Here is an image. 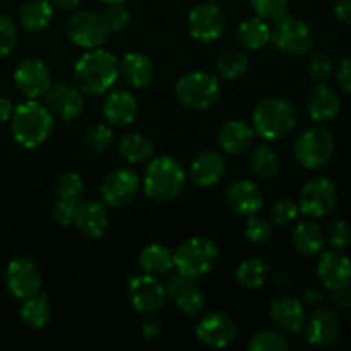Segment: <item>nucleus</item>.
Instances as JSON below:
<instances>
[{
  "label": "nucleus",
  "mask_w": 351,
  "mask_h": 351,
  "mask_svg": "<svg viewBox=\"0 0 351 351\" xmlns=\"http://www.w3.org/2000/svg\"><path fill=\"white\" fill-rule=\"evenodd\" d=\"M119 75V60L101 47L84 51L74 65L75 86L89 96L105 95L113 88Z\"/></svg>",
  "instance_id": "1"
},
{
  "label": "nucleus",
  "mask_w": 351,
  "mask_h": 351,
  "mask_svg": "<svg viewBox=\"0 0 351 351\" xmlns=\"http://www.w3.org/2000/svg\"><path fill=\"white\" fill-rule=\"evenodd\" d=\"M216 139L225 153L232 154V156H240L254 146L256 130L243 120H228L219 127Z\"/></svg>",
  "instance_id": "24"
},
{
  "label": "nucleus",
  "mask_w": 351,
  "mask_h": 351,
  "mask_svg": "<svg viewBox=\"0 0 351 351\" xmlns=\"http://www.w3.org/2000/svg\"><path fill=\"white\" fill-rule=\"evenodd\" d=\"M14 84L27 99H38L51 86V72L40 58H24L14 71Z\"/></svg>",
  "instance_id": "15"
},
{
  "label": "nucleus",
  "mask_w": 351,
  "mask_h": 351,
  "mask_svg": "<svg viewBox=\"0 0 351 351\" xmlns=\"http://www.w3.org/2000/svg\"><path fill=\"white\" fill-rule=\"evenodd\" d=\"M103 3H106V5H112V3H125L127 0H101Z\"/></svg>",
  "instance_id": "57"
},
{
  "label": "nucleus",
  "mask_w": 351,
  "mask_h": 351,
  "mask_svg": "<svg viewBox=\"0 0 351 351\" xmlns=\"http://www.w3.org/2000/svg\"><path fill=\"white\" fill-rule=\"evenodd\" d=\"M106 24L110 27V33H120L125 29L130 23V12L123 3H112L103 14Z\"/></svg>",
  "instance_id": "47"
},
{
  "label": "nucleus",
  "mask_w": 351,
  "mask_h": 351,
  "mask_svg": "<svg viewBox=\"0 0 351 351\" xmlns=\"http://www.w3.org/2000/svg\"><path fill=\"white\" fill-rule=\"evenodd\" d=\"M295 160L307 170L326 167L335 153V137L329 129L314 125L305 129L295 141Z\"/></svg>",
  "instance_id": "7"
},
{
  "label": "nucleus",
  "mask_w": 351,
  "mask_h": 351,
  "mask_svg": "<svg viewBox=\"0 0 351 351\" xmlns=\"http://www.w3.org/2000/svg\"><path fill=\"white\" fill-rule=\"evenodd\" d=\"M338 189L328 177H314L304 185L298 199V208L307 218H324L335 211Z\"/></svg>",
  "instance_id": "10"
},
{
  "label": "nucleus",
  "mask_w": 351,
  "mask_h": 351,
  "mask_svg": "<svg viewBox=\"0 0 351 351\" xmlns=\"http://www.w3.org/2000/svg\"><path fill=\"white\" fill-rule=\"evenodd\" d=\"M307 341L317 348H329L341 336V322L336 312L321 308L311 315L305 326Z\"/></svg>",
  "instance_id": "21"
},
{
  "label": "nucleus",
  "mask_w": 351,
  "mask_h": 351,
  "mask_svg": "<svg viewBox=\"0 0 351 351\" xmlns=\"http://www.w3.org/2000/svg\"><path fill=\"white\" fill-rule=\"evenodd\" d=\"M120 75L129 86L136 89H143L153 82L156 69H154L153 60L147 55L130 51L123 55L122 62L119 64Z\"/></svg>",
  "instance_id": "28"
},
{
  "label": "nucleus",
  "mask_w": 351,
  "mask_h": 351,
  "mask_svg": "<svg viewBox=\"0 0 351 351\" xmlns=\"http://www.w3.org/2000/svg\"><path fill=\"white\" fill-rule=\"evenodd\" d=\"M298 213L300 208L293 199H276L269 208V219L274 225H288L298 218Z\"/></svg>",
  "instance_id": "43"
},
{
  "label": "nucleus",
  "mask_w": 351,
  "mask_h": 351,
  "mask_svg": "<svg viewBox=\"0 0 351 351\" xmlns=\"http://www.w3.org/2000/svg\"><path fill=\"white\" fill-rule=\"evenodd\" d=\"M208 2H211V3H218V2H221V0H208Z\"/></svg>",
  "instance_id": "58"
},
{
  "label": "nucleus",
  "mask_w": 351,
  "mask_h": 351,
  "mask_svg": "<svg viewBox=\"0 0 351 351\" xmlns=\"http://www.w3.org/2000/svg\"><path fill=\"white\" fill-rule=\"evenodd\" d=\"M50 2L55 9L62 10V12H72V10L77 9L81 0H50Z\"/></svg>",
  "instance_id": "54"
},
{
  "label": "nucleus",
  "mask_w": 351,
  "mask_h": 351,
  "mask_svg": "<svg viewBox=\"0 0 351 351\" xmlns=\"http://www.w3.org/2000/svg\"><path fill=\"white\" fill-rule=\"evenodd\" d=\"M326 235V242L336 250H343L350 245L351 242V228L346 221L343 219H335L331 225L328 226Z\"/></svg>",
  "instance_id": "45"
},
{
  "label": "nucleus",
  "mask_w": 351,
  "mask_h": 351,
  "mask_svg": "<svg viewBox=\"0 0 351 351\" xmlns=\"http://www.w3.org/2000/svg\"><path fill=\"white\" fill-rule=\"evenodd\" d=\"M237 40L247 50H263L271 41V27L261 17H249L237 27Z\"/></svg>",
  "instance_id": "32"
},
{
  "label": "nucleus",
  "mask_w": 351,
  "mask_h": 351,
  "mask_svg": "<svg viewBox=\"0 0 351 351\" xmlns=\"http://www.w3.org/2000/svg\"><path fill=\"white\" fill-rule=\"evenodd\" d=\"M75 208H77V202L58 199V201L51 206V218H53V221L58 223L60 226L74 225Z\"/></svg>",
  "instance_id": "48"
},
{
  "label": "nucleus",
  "mask_w": 351,
  "mask_h": 351,
  "mask_svg": "<svg viewBox=\"0 0 351 351\" xmlns=\"http://www.w3.org/2000/svg\"><path fill=\"white\" fill-rule=\"evenodd\" d=\"M43 276L40 266L26 256L16 257L7 264L5 287L12 297L17 300H26L41 291Z\"/></svg>",
  "instance_id": "11"
},
{
  "label": "nucleus",
  "mask_w": 351,
  "mask_h": 351,
  "mask_svg": "<svg viewBox=\"0 0 351 351\" xmlns=\"http://www.w3.org/2000/svg\"><path fill=\"white\" fill-rule=\"evenodd\" d=\"M226 173V160L216 151H204L197 154L191 165V180L197 187L208 189L218 184Z\"/></svg>",
  "instance_id": "26"
},
{
  "label": "nucleus",
  "mask_w": 351,
  "mask_h": 351,
  "mask_svg": "<svg viewBox=\"0 0 351 351\" xmlns=\"http://www.w3.org/2000/svg\"><path fill=\"white\" fill-rule=\"evenodd\" d=\"M113 129L106 123H95V125L88 127L84 134V143L95 153H105L110 146L113 144Z\"/></svg>",
  "instance_id": "40"
},
{
  "label": "nucleus",
  "mask_w": 351,
  "mask_h": 351,
  "mask_svg": "<svg viewBox=\"0 0 351 351\" xmlns=\"http://www.w3.org/2000/svg\"><path fill=\"white\" fill-rule=\"evenodd\" d=\"M65 33L74 45L91 50V48L101 47L108 40L110 27L103 14L93 12V10H79L69 17L65 24Z\"/></svg>",
  "instance_id": "9"
},
{
  "label": "nucleus",
  "mask_w": 351,
  "mask_h": 351,
  "mask_svg": "<svg viewBox=\"0 0 351 351\" xmlns=\"http://www.w3.org/2000/svg\"><path fill=\"white\" fill-rule=\"evenodd\" d=\"M350 322H351V317H350Z\"/></svg>",
  "instance_id": "59"
},
{
  "label": "nucleus",
  "mask_w": 351,
  "mask_h": 351,
  "mask_svg": "<svg viewBox=\"0 0 351 351\" xmlns=\"http://www.w3.org/2000/svg\"><path fill=\"white\" fill-rule=\"evenodd\" d=\"M187 171L173 156H158L149 160L143 178V189L154 202L175 201L184 192Z\"/></svg>",
  "instance_id": "3"
},
{
  "label": "nucleus",
  "mask_w": 351,
  "mask_h": 351,
  "mask_svg": "<svg viewBox=\"0 0 351 351\" xmlns=\"http://www.w3.org/2000/svg\"><path fill=\"white\" fill-rule=\"evenodd\" d=\"M305 110L308 117L315 122H329L335 119L341 110L339 96L326 82L312 86L305 96Z\"/></svg>",
  "instance_id": "22"
},
{
  "label": "nucleus",
  "mask_w": 351,
  "mask_h": 351,
  "mask_svg": "<svg viewBox=\"0 0 351 351\" xmlns=\"http://www.w3.org/2000/svg\"><path fill=\"white\" fill-rule=\"evenodd\" d=\"M141 189V178L129 168H115L103 178L99 185V195L106 206L123 208L137 197Z\"/></svg>",
  "instance_id": "13"
},
{
  "label": "nucleus",
  "mask_w": 351,
  "mask_h": 351,
  "mask_svg": "<svg viewBox=\"0 0 351 351\" xmlns=\"http://www.w3.org/2000/svg\"><path fill=\"white\" fill-rule=\"evenodd\" d=\"M219 79L211 72L194 71L184 74L175 84V95L178 101L189 110L204 112L219 98Z\"/></svg>",
  "instance_id": "6"
},
{
  "label": "nucleus",
  "mask_w": 351,
  "mask_h": 351,
  "mask_svg": "<svg viewBox=\"0 0 351 351\" xmlns=\"http://www.w3.org/2000/svg\"><path fill=\"white\" fill-rule=\"evenodd\" d=\"M297 125V110L288 99L271 96L263 99L252 113V127L266 141H280Z\"/></svg>",
  "instance_id": "4"
},
{
  "label": "nucleus",
  "mask_w": 351,
  "mask_h": 351,
  "mask_svg": "<svg viewBox=\"0 0 351 351\" xmlns=\"http://www.w3.org/2000/svg\"><path fill=\"white\" fill-rule=\"evenodd\" d=\"M291 242L295 250L305 257L317 256L326 243V235L321 226L314 221V218L304 219L298 223L291 232Z\"/></svg>",
  "instance_id": "29"
},
{
  "label": "nucleus",
  "mask_w": 351,
  "mask_h": 351,
  "mask_svg": "<svg viewBox=\"0 0 351 351\" xmlns=\"http://www.w3.org/2000/svg\"><path fill=\"white\" fill-rule=\"evenodd\" d=\"M23 307L19 311L21 321L33 329H43L51 317V307L47 295L38 293L34 297L23 300Z\"/></svg>",
  "instance_id": "35"
},
{
  "label": "nucleus",
  "mask_w": 351,
  "mask_h": 351,
  "mask_svg": "<svg viewBox=\"0 0 351 351\" xmlns=\"http://www.w3.org/2000/svg\"><path fill=\"white\" fill-rule=\"evenodd\" d=\"M335 16L345 24H351V0H336Z\"/></svg>",
  "instance_id": "52"
},
{
  "label": "nucleus",
  "mask_w": 351,
  "mask_h": 351,
  "mask_svg": "<svg viewBox=\"0 0 351 351\" xmlns=\"http://www.w3.org/2000/svg\"><path fill=\"white\" fill-rule=\"evenodd\" d=\"M45 103L53 117L72 122L84 110V93L69 82H55L45 93Z\"/></svg>",
  "instance_id": "17"
},
{
  "label": "nucleus",
  "mask_w": 351,
  "mask_h": 351,
  "mask_svg": "<svg viewBox=\"0 0 351 351\" xmlns=\"http://www.w3.org/2000/svg\"><path fill=\"white\" fill-rule=\"evenodd\" d=\"M288 341L283 335L271 329H263V331L254 332L249 338L250 351H285L288 350Z\"/></svg>",
  "instance_id": "39"
},
{
  "label": "nucleus",
  "mask_w": 351,
  "mask_h": 351,
  "mask_svg": "<svg viewBox=\"0 0 351 351\" xmlns=\"http://www.w3.org/2000/svg\"><path fill=\"white\" fill-rule=\"evenodd\" d=\"M55 7L50 0H26L19 9V24L27 33H40L51 24Z\"/></svg>",
  "instance_id": "30"
},
{
  "label": "nucleus",
  "mask_w": 351,
  "mask_h": 351,
  "mask_svg": "<svg viewBox=\"0 0 351 351\" xmlns=\"http://www.w3.org/2000/svg\"><path fill=\"white\" fill-rule=\"evenodd\" d=\"M219 250L208 237H192L184 240L173 252V267L191 278L206 276L215 269Z\"/></svg>",
  "instance_id": "5"
},
{
  "label": "nucleus",
  "mask_w": 351,
  "mask_h": 351,
  "mask_svg": "<svg viewBox=\"0 0 351 351\" xmlns=\"http://www.w3.org/2000/svg\"><path fill=\"white\" fill-rule=\"evenodd\" d=\"M317 276L328 290H341L351 285V261L341 250H329L317 263Z\"/></svg>",
  "instance_id": "20"
},
{
  "label": "nucleus",
  "mask_w": 351,
  "mask_h": 351,
  "mask_svg": "<svg viewBox=\"0 0 351 351\" xmlns=\"http://www.w3.org/2000/svg\"><path fill=\"white\" fill-rule=\"evenodd\" d=\"M269 317L274 326L283 331L297 332L305 324V308L298 298L278 297L269 305Z\"/></svg>",
  "instance_id": "27"
},
{
  "label": "nucleus",
  "mask_w": 351,
  "mask_h": 351,
  "mask_svg": "<svg viewBox=\"0 0 351 351\" xmlns=\"http://www.w3.org/2000/svg\"><path fill=\"white\" fill-rule=\"evenodd\" d=\"M14 112V105L9 98L5 96H0V123L9 122L10 117H12Z\"/></svg>",
  "instance_id": "53"
},
{
  "label": "nucleus",
  "mask_w": 351,
  "mask_h": 351,
  "mask_svg": "<svg viewBox=\"0 0 351 351\" xmlns=\"http://www.w3.org/2000/svg\"><path fill=\"white\" fill-rule=\"evenodd\" d=\"M336 81H338L339 88H341L343 91L351 95V57L345 58V60L339 64L338 72H336Z\"/></svg>",
  "instance_id": "50"
},
{
  "label": "nucleus",
  "mask_w": 351,
  "mask_h": 351,
  "mask_svg": "<svg viewBox=\"0 0 351 351\" xmlns=\"http://www.w3.org/2000/svg\"><path fill=\"white\" fill-rule=\"evenodd\" d=\"M249 167L259 178H273L280 171V158L276 151L267 144H257L256 147H250Z\"/></svg>",
  "instance_id": "37"
},
{
  "label": "nucleus",
  "mask_w": 351,
  "mask_h": 351,
  "mask_svg": "<svg viewBox=\"0 0 351 351\" xmlns=\"http://www.w3.org/2000/svg\"><path fill=\"white\" fill-rule=\"evenodd\" d=\"M243 233H245L247 240H250L256 245H266L271 237H273V228H271V223L266 218L252 215L247 219Z\"/></svg>",
  "instance_id": "42"
},
{
  "label": "nucleus",
  "mask_w": 351,
  "mask_h": 351,
  "mask_svg": "<svg viewBox=\"0 0 351 351\" xmlns=\"http://www.w3.org/2000/svg\"><path fill=\"white\" fill-rule=\"evenodd\" d=\"M137 113H139L137 98L132 93L123 89L112 91L103 103V117L113 127H129L130 123L136 122Z\"/></svg>",
  "instance_id": "23"
},
{
  "label": "nucleus",
  "mask_w": 351,
  "mask_h": 351,
  "mask_svg": "<svg viewBox=\"0 0 351 351\" xmlns=\"http://www.w3.org/2000/svg\"><path fill=\"white\" fill-rule=\"evenodd\" d=\"M189 33L201 43H213L225 34L226 21L216 3H199L189 12Z\"/></svg>",
  "instance_id": "14"
},
{
  "label": "nucleus",
  "mask_w": 351,
  "mask_h": 351,
  "mask_svg": "<svg viewBox=\"0 0 351 351\" xmlns=\"http://www.w3.org/2000/svg\"><path fill=\"white\" fill-rule=\"evenodd\" d=\"M307 72L314 81L326 82L335 74V62H332V58L328 53L317 51V53H314L308 58Z\"/></svg>",
  "instance_id": "44"
},
{
  "label": "nucleus",
  "mask_w": 351,
  "mask_h": 351,
  "mask_svg": "<svg viewBox=\"0 0 351 351\" xmlns=\"http://www.w3.org/2000/svg\"><path fill=\"white\" fill-rule=\"evenodd\" d=\"M17 45V26L9 16L0 14V58L12 53Z\"/></svg>",
  "instance_id": "46"
},
{
  "label": "nucleus",
  "mask_w": 351,
  "mask_h": 351,
  "mask_svg": "<svg viewBox=\"0 0 351 351\" xmlns=\"http://www.w3.org/2000/svg\"><path fill=\"white\" fill-rule=\"evenodd\" d=\"M53 123V113L36 99H27L17 105L10 117L14 139L24 149H36L43 146L51 136Z\"/></svg>",
  "instance_id": "2"
},
{
  "label": "nucleus",
  "mask_w": 351,
  "mask_h": 351,
  "mask_svg": "<svg viewBox=\"0 0 351 351\" xmlns=\"http://www.w3.org/2000/svg\"><path fill=\"white\" fill-rule=\"evenodd\" d=\"M141 331H143V336L147 341H156L161 332H163V326H161L160 319L154 317V314H149L141 324Z\"/></svg>",
  "instance_id": "49"
},
{
  "label": "nucleus",
  "mask_w": 351,
  "mask_h": 351,
  "mask_svg": "<svg viewBox=\"0 0 351 351\" xmlns=\"http://www.w3.org/2000/svg\"><path fill=\"white\" fill-rule=\"evenodd\" d=\"M332 293V302L335 305H338L339 308H345V311H351V287L341 288V290H335Z\"/></svg>",
  "instance_id": "51"
},
{
  "label": "nucleus",
  "mask_w": 351,
  "mask_h": 351,
  "mask_svg": "<svg viewBox=\"0 0 351 351\" xmlns=\"http://www.w3.org/2000/svg\"><path fill=\"white\" fill-rule=\"evenodd\" d=\"M117 151L127 163H144L154 158V146L146 136L136 132L123 134L117 144Z\"/></svg>",
  "instance_id": "33"
},
{
  "label": "nucleus",
  "mask_w": 351,
  "mask_h": 351,
  "mask_svg": "<svg viewBox=\"0 0 351 351\" xmlns=\"http://www.w3.org/2000/svg\"><path fill=\"white\" fill-rule=\"evenodd\" d=\"M250 5L257 17L267 21V23L269 21L274 23L288 12L290 0H250Z\"/></svg>",
  "instance_id": "41"
},
{
  "label": "nucleus",
  "mask_w": 351,
  "mask_h": 351,
  "mask_svg": "<svg viewBox=\"0 0 351 351\" xmlns=\"http://www.w3.org/2000/svg\"><path fill=\"white\" fill-rule=\"evenodd\" d=\"M167 297L185 315H195L204 307V293L195 283V278L177 273L167 283Z\"/></svg>",
  "instance_id": "18"
},
{
  "label": "nucleus",
  "mask_w": 351,
  "mask_h": 351,
  "mask_svg": "<svg viewBox=\"0 0 351 351\" xmlns=\"http://www.w3.org/2000/svg\"><path fill=\"white\" fill-rule=\"evenodd\" d=\"M108 215L101 202L82 201L75 208L74 226L88 239H101L108 230Z\"/></svg>",
  "instance_id": "25"
},
{
  "label": "nucleus",
  "mask_w": 351,
  "mask_h": 351,
  "mask_svg": "<svg viewBox=\"0 0 351 351\" xmlns=\"http://www.w3.org/2000/svg\"><path fill=\"white\" fill-rule=\"evenodd\" d=\"M137 263L143 273L158 276L173 269V252L161 243H149L143 247L137 256Z\"/></svg>",
  "instance_id": "31"
},
{
  "label": "nucleus",
  "mask_w": 351,
  "mask_h": 351,
  "mask_svg": "<svg viewBox=\"0 0 351 351\" xmlns=\"http://www.w3.org/2000/svg\"><path fill=\"white\" fill-rule=\"evenodd\" d=\"M249 69V55L240 48H228L219 53L216 60V72L226 81H237Z\"/></svg>",
  "instance_id": "36"
},
{
  "label": "nucleus",
  "mask_w": 351,
  "mask_h": 351,
  "mask_svg": "<svg viewBox=\"0 0 351 351\" xmlns=\"http://www.w3.org/2000/svg\"><path fill=\"white\" fill-rule=\"evenodd\" d=\"M226 206L239 216H252L261 211L264 204V195L256 182L240 178L232 182L225 191Z\"/></svg>",
  "instance_id": "19"
},
{
  "label": "nucleus",
  "mask_w": 351,
  "mask_h": 351,
  "mask_svg": "<svg viewBox=\"0 0 351 351\" xmlns=\"http://www.w3.org/2000/svg\"><path fill=\"white\" fill-rule=\"evenodd\" d=\"M237 324L223 312H208L195 326V336L209 348H226L237 338Z\"/></svg>",
  "instance_id": "16"
},
{
  "label": "nucleus",
  "mask_w": 351,
  "mask_h": 351,
  "mask_svg": "<svg viewBox=\"0 0 351 351\" xmlns=\"http://www.w3.org/2000/svg\"><path fill=\"white\" fill-rule=\"evenodd\" d=\"M269 274L271 269L266 261L261 259V257H252V259L240 263V266L237 267L235 276L240 287L247 288V290H257V288H263L267 283Z\"/></svg>",
  "instance_id": "34"
},
{
  "label": "nucleus",
  "mask_w": 351,
  "mask_h": 351,
  "mask_svg": "<svg viewBox=\"0 0 351 351\" xmlns=\"http://www.w3.org/2000/svg\"><path fill=\"white\" fill-rule=\"evenodd\" d=\"M55 194L58 199L77 202L84 195V180L77 171H64L55 180Z\"/></svg>",
  "instance_id": "38"
},
{
  "label": "nucleus",
  "mask_w": 351,
  "mask_h": 351,
  "mask_svg": "<svg viewBox=\"0 0 351 351\" xmlns=\"http://www.w3.org/2000/svg\"><path fill=\"white\" fill-rule=\"evenodd\" d=\"M274 280H276V285H278V287H288V285L291 283L290 274L285 273V271H281V273H278V274H276V278H274Z\"/></svg>",
  "instance_id": "56"
},
{
  "label": "nucleus",
  "mask_w": 351,
  "mask_h": 351,
  "mask_svg": "<svg viewBox=\"0 0 351 351\" xmlns=\"http://www.w3.org/2000/svg\"><path fill=\"white\" fill-rule=\"evenodd\" d=\"M304 297H305V302L311 305H317L324 300V295H322L319 290H314V288H308V290H305Z\"/></svg>",
  "instance_id": "55"
},
{
  "label": "nucleus",
  "mask_w": 351,
  "mask_h": 351,
  "mask_svg": "<svg viewBox=\"0 0 351 351\" xmlns=\"http://www.w3.org/2000/svg\"><path fill=\"white\" fill-rule=\"evenodd\" d=\"M271 41L283 53L304 55L314 45V31L300 17L285 14L283 17L273 23Z\"/></svg>",
  "instance_id": "8"
},
{
  "label": "nucleus",
  "mask_w": 351,
  "mask_h": 351,
  "mask_svg": "<svg viewBox=\"0 0 351 351\" xmlns=\"http://www.w3.org/2000/svg\"><path fill=\"white\" fill-rule=\"evenodd\" d=\"M127 297L130 305L141 314H158L167 304V288L153 274H137L127 283Z\"/></svg>",
  "instance_id": "12"
}]
</instances>
